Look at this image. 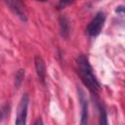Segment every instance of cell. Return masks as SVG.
Returning <instances> with one entry per match:
<instances>
[{"label":"cell","mask_w":125,"mask_h":125,"mask_svg":"<svg viewBox=\"0 0 125 125\" xmlns=\"http://www.w3.org/2000/svg\"><path fill=\"white\" fill-rule=\"evenodd\" d=\"M78 74L83 81V83L88 87V89L92 92H97L100 89V84L94 75L91 64L86 56L81 55L76 60Z\"/></svg>","instance_id":"1"},{"label":"cell","mask_w":125,"mask_h":125,"mask_svg":"<svg viewBox=\"0 0 125 125\" xmlns=\"http://www.w3.org/2000/svg\"><path fill=\"white\" fill-rule=\"evenodd\" d=\"M23 76H24V70H23V69H20V70L16 73L15 84H16L17 87H20V85L21 84L22 79H23Z\"/></svg>","instance_id":"8"},{"label":"cell","mask_w":125,"mask_h":125,"mask_svg":"<svg viewBox=\"0 0 125 125\" xmlns=\"http://www.w3.org/2000/svg\"><path fill=\"white\" fill-rule=\"evenodd\" d=\"M35 68H36V72H37L39 79L44 83L45 78H46V67H45L44 61L42 60L40 56L35 57Z\"/></svg>","instance_id":"6"},{"label":"cell","mask_w":125,"mask_h":125,"mask_svg":"<svg viewBox=\"0 0 125 125\" xmlns=\"http://www.w3.org/2000/svg\"><path fill=\"white\" fill-rule=\"evenodd\" d=\"M7 3L9 4V6L11 7V9L15 12V14H17L21 20L25 21L26 17H25V13H24V9L21 5V3L19 0H6Z\"/></svg>","instance_id":"5"},{"label":"cell","mask_w":125,"mask_h":125,"mask_svg":"<svg viewBox=\"0 0 125 125\" xmlns=\"http://www.w3.org/2000/svg\"><path fill=\"white\" fill-rule=\"evenodd\" d=\"M123 10H124L123 6H119V7L116 9V12H117V13H123Z\"/></svg>","instance_id":"11"},{"label":"cell","mask_w":125,"mask_h":125,"mask_svg":"<svg viewBox=\"0 0 125 125\" xmlns=\"http://www.w3.org/2000/svg\"><path fill=\"white\" fill-rule=\"evenodd\" d=\"M105 21V14L104 12H99L89 22L87 26V33L90 36H97L101 33Z\"/></svg>","instance_id":"2"},{"label":"cell","mask_w":125,"mask_h":125,"mask_svg":"<svg viewBox=\"0 0 125 125\" xmlns=\"http://www.w3.org/2000/svg\"><path fill=\"white\" fill-rule=\"evenodd\" d=\"M75 0H60L59 3H58V9L59 10H62L63 8H65L66 6L70 5L71 3H73Z\"/></svg>","instance_id":"10"},{"label":"cell","mask_w":125,"mask_h":125,"mask_svg":"<svg viewBox=\"0 0 125 125\" xmlns=\"http://www.w3.org/2000/svg\"><path fill=\"white\" fill-rule=\"evenodd\" d=\"M78 95H79V100H80V104H81V121H80V123L82 125H84L87 123V119H88V103H87L86 96L81 89H78Z\"/></svg>","instance_id":"4"},{"label":"cell","mask_w":125,"mask_h":125,"mask_svg":"<svg viewBox=\"0 0 125 125\" xmlns=\"http://www.w3.org/2000/svg\"><path fill=\"white\" fill-rule=\"evenodd\" d=\"M27 105H28V96L24 94L20 102L18 107V115L16 119V124L23 125L26 123V115H27Z\"/></svg>","instance_id":"3"},{"label":"cell","mask_w":125,"mask_h":125,"mask_svg":"<svg viewBox=\"0 0 125 125\" xmlns=\"http://www.w3.org/2000/svg\"><path fill=\"white\" fill-rule=\"evenodd\" d=\"M34 124H35V125H37V124H43V122H42V120H41V119H38Z\"/></svg>","instance_id":"12"},{"label":"cell","mask_w":125,"mask_h":125,"mask_svg":"<svg viewBox=\"0 0 125 125\" xmlns=\"http://www.w3.org/2000/svg\"><path fill=\"white\" fill-rule=\"evenodd\" d=\"M39 1H46V0H39Z\"/></svg>","instance_id":"13"},{"label":"cell","mask_w":125,"mask_h":125,"mask_svg":"<svg viewBox=\"0 0 125 125\" xmlns=\"http://www.w3.org/2000/svg\"><path fill=\"white\" fill-rule=\"evenodd\" d=\"M60 25H61V32L62 35L66 37L68 34V22L65 18H61L60 19Z\"/></svg>","instance_id":"7"},{"label":"cell","mask_w":125,"mask_h":125,"mask_svg":"<svg viewBox=\"0 0 125 125\" xmlns=\"http://www.w3.org/2000/svg\"><path fill=\"white\" fill-rule=\"evenodd\" d=\"M100 123L101 124H107L106 112H105V109L102 105H100Z\"/></svg>","instance_id":"9"}]
</instances>
